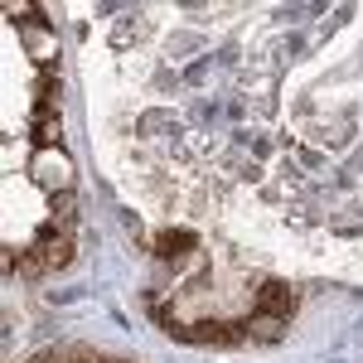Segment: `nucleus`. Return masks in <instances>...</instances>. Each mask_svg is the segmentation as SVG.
I'll use <instances>...</instances> for the list:
<instances>
[{
    "label": "nucleus",
    "instance_id": "423d86ee",
    "mask_svg": "<svg viewBox=\"0 0 363 363\" xmlns=\"http://www.w3.org/2000/svg\"><path fill=\"white\" fill-rule=\"evenodd\" d=\"M34 136L44 140V145L58 140V107H44V102L34 107Z\"/></svg>",
    "mask_w": 363,
    "mask_h": 363
},
{
    "label": "nucleus",
    "instance_id": "39448f33",
    "mask_svg": "<svg viewBox=\"0 0 363 363\" xmlns=\"http://www.w3.org/2000/svg\"><path fill=\"white\" fill-rule=\"evenodd\" d=\"M34 363H97V354L83 344H58V349H44Z\"/></svg>",
    "mask_w": 363,
    "mask_h": 363
},
{
    "label": "nucleus",
    "instance_id": "1a4fd4ad",
    "mask_svg": "<svg viewBox=\"0 0 363 363\" xmlns=\"http://www.w3.org/2000/svg\"><path fill=\"white\" fill-rule=\"evenodd\" d=\"M25 39H29V49H34V58H39V63H49V58H54V44H49V34H44V29L25 25Z\"/></svg>",
    "mask_w": 363,
    "mask_h": 363
},
{
    "label": "nucleus",
    "instance_id": "20e7f679",
    "mask_svg": "<svg viewBox=\"0 0 363 363\" xmlns=\"http://www.w3.org/2000/svg\"><path fill=\"white\" fill-rule=\"evenodd\" d=\"M5 262H10V272H20V277H29V281L49 272V267H44V257H39V247H15Z\"/></svg>",
    "mask_w": 363,
    "mask_h": 363
},
{
    "label": "nucleus",
    "instance_id": "0eeeda50",
    "mask_svg": "<svg viewBox=\"0 0 363 363\" xmlns=\"http://www.w3.org/2000/svg\"><path fill=\"white\" fill-rule=\"evenodd\" d=\"M189 247H194V233H160L155 238V252L160 257H184Z\"/></svg>",
    "mask_w": 363,
    "mask_h": 363
},
{
    "label": "nucleus",
    "instance_id": "7ed1b4c3",
    "mask_svg": "<svg viewBox=\"0 0 363 363\" xmlns=\"http://www.w3.org/2000/svg\"><path fill=\"white\" fill-rule=\"evenodd\" d=\"M247 335L242 325H228V320H199L194 330H184V339H199V344H238Z\"/></svg>",
    "mask_w": 363,
    "mask_h": 363
},
{
    "label": "nucleus",
    "instance_id": "f257e3e1",
    "mask_svg": "<svg viewBox=\"0 0 363 363\" xmlns=\"http://www.w3.org/2000/svg\"><path fill=\"white\" fill-rule=\"evenodd\" d=\"M291 310H296V291L286 286V281H262L257 286V315H272V320H291Z\"/></svg>",
    "mask_w": 363,
    "mask_h": 363
},
{
    "label": "nucleus",
    "instance_id": "6e6552de",
    "mask_svg": "<svg viewBox=\"0 0 363 363\" xmlns=\"http://www.w3.org/2000/svg\"><path fill=\"white\" fill-rule=\"evenodd\" d=\"M242 330H247L252 339H267V344H272V339H281V320H272V315H257V320H242Z\"/></svg>",
    "mask_w": 363,
    "mask_h": 363
},
{
    "label": "nucleus",
    "instance_id": "f03ea898",
    "mask_svg": "<svg viewBox=\"0 0 363 363\" xmlns=\"http://www.w3.org/2000/svg\"><path fill=\"white\" fill-rule=\"evenodd\" d=\"M29 169H34V179H39L44 189H58V194H68V184H73V169H68V160H63L58 150H39Z\"/></svg>",
    "mask_w": 363,
    "mask_h": 363
}]
</instances>
